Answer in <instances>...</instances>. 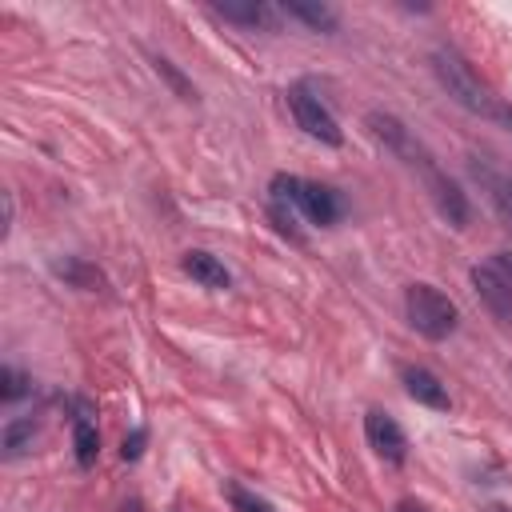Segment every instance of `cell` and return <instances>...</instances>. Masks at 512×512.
Segmentation results:
<instances>
[{"label": "cell", "mask_w": 512, "mask_h": 512, "mask_svg": "<svg viewBox=\"0 0 512 512\" xmlns=\"http://www.w3.org/2000/svg\"><path fill=\"white\" fill-rule=\"evenodd\" d=\"M432 72H436L440 88H444L460 108H468L472 116H484V120H496V124L512 128V104H508L504 96H496V88H492L456 48L440 44V48L432 52Z\"/></svg>", "instance_id": "6da1fadb"}, {"label": "cell", "mask_w": 512, "mask_h": 512, "mask_svg": "<svg viewBox=\"0 0 512 512\" xmlns=\"http://www.w3.org/2000/svg\"><path fill=\"white\" fill-rule=\"evenodd\" d=\"M268 192H272V204H280V208H288V212H296V216H304L308 224H320V228L336 224L340 212H344L336 188L316 184V180H300V176H288V172L272 176Z\"/></svg>", "instance_id": "7a4b0ae2"}, {"label": "cell", "mask_w": 512, "mask_h": 512, "mask_svg": "<svg viewBox=\"0 0 512 512\" xmlns=\"http://www.w3.org/2000/svg\"><path fill=\"white\" fill-rule=\"evenodd\" d=\"M404 312H408V324L420 332V336H428V340H448L452 332H456V324H460V312H456V304L436 288V284H408V292H404Z\"/></svg>", "instance_id": "3957f363"}, {"label": "cell", "mask_w": 512, "mask_h": 512, "mask_svg": "<svg viewBox=\"0 0 512 512\" xmlns=\"http://www.w3.org/2000/svg\"><path fill=\"white\" fill-rule=\"evenodd\" d=\"M364 128H368L396 160H404L408 168H420V176H424L428 168H436V164H432V152L420 144V136H416L404 120H396L392 112H368V116H364Z\"/></svg>", "instance_id": "277c9868"}, {"label": "cell", "mask_w": 512, "mask_h": 512, "mask_svg": "<svg viewBox=\"0 0 512 512\" xmlns=\"http://www.w3.org/2000/svg\"><path fill=\"white\" fill-rule=\"evenodd\" d=\"M288 108H292L296 124H300L312 140L332 144V148H340V144H344V132H340L336 116L328 112V104H324L308 84H292V88H288Z\"/></svg>", "instance_id": "5b68a950"}, {"label": "cell", "mask_w": 512, "mask_h": 512, "mask_svg": "<svg viewBox=\"0 0 512 512\" xmlns=\"http://www.w3.org/2000/svg\"><path fill=\"white\" fill-rule=\"evenodd\" d=\"M364 436H368V448H372L384 464H396V468H400V464L408 460V436H404V428L396 424V416L372 408V412L364 416Z\"/></svg>", "instance_id": "8992f818"}, {"label": "cell", "mask_w": 512, "mask_h": 512, "mask_svg": "<svg viewBox=\"0 0 512 512\" xmlns=\"http://www.w3.org/2000/svg\"><path fill=\"white\" fill-rule=\"evenodd\" d=\"M424 184H428V196H432L436 212H440L452 228H464L468 216H472V208H468V196L460 192V184L448 180L440 168H428V172H424Z\"/></svg>", "instance_id": "52a82bcc"}, {"label": "cell", "mask_w": 512, "mask_h": 512, "mask_svg": "<svg viewBox=\"0 0 512 512\" xmlns=\"http://www.w3.org/2000/svg\"><path fill=\"white\" fill-rule=\"evenodd\" d=\"M400 380H404V392H408L416 404L436 408V412H448V408H452V396H448L444 380H440L432 368H424V364H404V368H400Z\"/></svg>", "instance_id": "ba28073f"}, {"label": "cell", "mask_w": 512, "mask_h": 512, "mask_svg": "<svg viewBox=\"0 0 512 512\" xmlns=\"http://www.w3.org/2000/svg\"><path fill=\"white\" fill-rule=\"evenodd\" d=\"M472 288H476L480 304H484L500 324H512V288H508L500 276H492L488 264H476V268H472Z\"/></svg>", "instance_id": "9c48e42d"}, {"label": "cell", "mask_w": 512, "mask_h": 512, "mask_svg": "<svg viewBox=\"0 0 512 512\" xmlns=\"http://www.w3.org/2000/svg\"><path fill=\"white\" fill-rule=\"evenodd\" d=\"M76 416H72V448H76V464L80 468H92L96 456H100V432H96V420H92V404L88 400H72Z\"/></svg>", "instance_id": "30bf717a"}, {"label": "cell", "mask_w": 512, "mask_h": 512, "mask_svg": "<svg viewBox=\"0 0 512 512\" xmlns=\"http://www.w3.org/2000/svg\"><path fill=\"white\" fill-rule=\"evenodd\" d=\"M472 168V176L480 180V188L488 192V200H492V208L512 224V172H504V168H492L488 160H472L468 164Z\"/></svg>", "instance_id": "8fae6325"}, {"label": "cell", "mask_w": 512, "mask_h": 512, "mask_svg": "<svg viewBox=\"0 0 512 512\" xmlns=\"http://www.w3.org/2000/svg\"><path fill=\"white\" fill-rule=\"evenodd\" d=\"M180 268L196 280V284H204V288H228L232 284V276H228V268L212 256V252H200V248H192V252H184V260H180Z\"/></svg>", "instance_id": "7c38bea8"}, {"label": "cell", "mask_w": 512, "mask_h": 512, "mask_svg": "<svg viewBox=\"0 0 512 512\" xmlns=\"http://www.w3.org/2000/svg\"><path fill=\"white\" fill-rule=\"evenodd\" d=\"M216 16L244 24V28H276V8L264 0H244V4H216Z\"/></svg>", "instance_id": "4fadbf2b"}, {"label": "cell", "mask_w": 512, "mask_h": 512, "mask_svg": "<svg viewBox=\"0 0 512 512\" xmlns=\"http://www.w3.org/2000/svg\"><path fill=\"white\" fill-rule=\"evenodd\" d=\"M280 12L296 16L300 24H308V28H316V32H336V24H340L336 8H328V4H316V0H288Z\"/></svg>", "instance_id": "5bb4252c"}, {"label": "cell", "mask_w": 512, "mask_h": 512, "mask_svg": "<svg viewBox=\"0 0 512 512\" xmlns=\"http://www.w3.org/2000/svg\"><path fill=\"white\" fill-rule=\"evenodd\" d=\"M52 268H56V276H64L72 288H84V292H100V288H104V272H100L96 264L80 260V256H64V260H56Z\"/></svg>", "instance_id": "9a60e30c"}, {"label": "cell", "mask_w": 512, "mask_h": 512, "mask_svg": "<svg viewBox=\"0 0 512 512\" xmlns=\"http://www.w3.org/2000/svg\"><path fill=\"white\" fill-rule=\"evenodd\" d=\"M36 432H40V424H36L32 416L8 420V424H4V456L12 460V456H20V452H28L32 440H36Z\"/></svg>", "instance_id": "2e32d148"}, {"label": "cell", "mask_w": 512, "mask_h": 512, "mask_svg": "<svg viewBox=\"0 0 512 512\" xmlns=\"http://www.w3.org/2000/svg\"><path fill=\"white\" fill-rule=\"evenodd\" d=\"M224 496H228V504H232V512H276L264 496H256V492H248L244 484H236V480H228L224 484Z\"/></svg>", "instance_id": "e0dca14e"}, {"label": "cell", "mask_w": 512, "mask_h": 512, "mask_svg": "<svg viewBox=\"0 0 512 512\" xmlns=\"http://www.w3.org/2000/svg\"><path fill=\"white\" fill-rule=\"evenodd\" d=\"M32 392V380L20 372V368H0V400H8V404H16L20 396H28Z\"/></svg>", "instance_id": "ac0fdd59"}, {"label": "cell", "mask_w": 512, "mask_h": 512, "mask_svg": "<svg viewBox=\"0 0 512 512\" xmlns=\"http://www.w3.org/2000/svg\"><path fill=\"white\" fill-rule=\"evenodd\" d=\"M156 72H164V76H168V84L180 92V100H192V96H196V92H192V84H184V76H180L164 56H156Z\"/></svg>", "instance_id": "d6986e66"}, {"label": "cell", "mask_w": 512, "mask_h": 512, "mask_svg": "<svg viewBox=\"0 0 512 512\" xmlns=\"http://www.w3.org/2000/svg\"><path fill=\"white\" fill-rule=\"evenodd\" d=\"M488 268H492V276H500L508 288H512V252L508 248H500V252H492L488 260H484Z\"/></svg>", "instance_id": "ffe728a7"}, {"label": "cell", "mask_w": 512, "mask_h": 512, "mask_svg": "<svg viewBox=\"0 0 512 512\" xmlns=\"http://www.w3.org/2000/svg\"><path fill=\"white\" fill-rule=\"evenodd\" d=\"M144 444H148V428H132V436H124V448H120V456H124V460H140Z\"/></svg>", "instance_id": "44dd1931"}, {"label": "cell", "mask_w": 512, "mask_h": 512, "mask_svg": "<svg viewBox=\"0 0 512 512\" xmlns=\"http://www.w3.org/2000/svg\"><path fill=\"white\" fill-rule=\"evenodd\" d=\"M12 192H4V236H8V228H12Z\"/></svg>", "instance_id": "7402d4cb"}, {"label": "cell", "mask_w": 512, "mask_h": 512, "mask_svg": "<svg viewBox=\"0 0 512 512\" xmlns=\"http://www.w3.org/2000/svg\"><path fill=\"white\" fill-rule=\"evenodd\" d=\"M396 512H428V504H420V500H400Z\"/></svg>", "instance_id": "603a6c76"}, {"label": "cell", "mask_w": 512, "mask_h": 512, "mask_svg": "<svg viewBox=\"0 0 512 512\" xmlns=\"http://www.w3.org/2000/svg\"><path fill=\"white\" fill-rule=\"evenodd\" d=\"M484 512H512V508H508V504H488Z\"/></svg>", "instance_id": "cb8c5ba5"}]
</instances>
